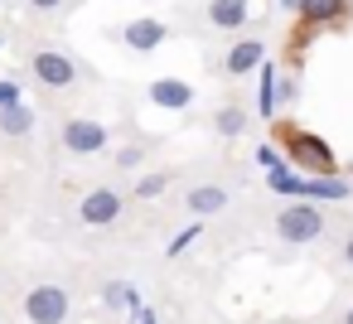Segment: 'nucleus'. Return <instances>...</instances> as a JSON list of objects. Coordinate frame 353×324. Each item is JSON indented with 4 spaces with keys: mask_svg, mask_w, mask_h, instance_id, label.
<instances>
[{
    "mask_svg": "<svg viewBox=\"0 0 353 324\" xmlns=\"http://www.w3.org/2000/svg\"><path fill=\"white\" fill-rule=\"evenodd\" d=\"M170 189V174H141L136 179V199H160Z\"/></svg>",
    "mask_w": 353,
    "mask_h": 324,
    "instance_id": "6ab92c4d",
    "label": "nucleus"
},
{
    "mask_svg": "<svg viewBox=\"0 0 353 324\" xmlns=\"http://www.w3.org/2000/svg\"><path fill=\"white\" fill-rule=\"evenodd\" d=\"M10 107H25V97H20V83L0 78V112H10Z\"/></svg>",
    "mask_w": 353,
    "mask_h": 324,
    "instance_id": "aec40b11",
    "label": "nucleus"
},
{
    "mask_svg": "<svg viewBox=\"0 0 353 324\" xmlns=\"http://www.w3.org/2000/svg\"><path fill=\"white\" fill-rule=\"evenodd\" d=\"M136 314H141V324H160V319H155V310H136Z\"/></svg>",
    "mask_w": 353,
    "mask_h": 324,
    "instance_id": "393cba45",
    "label": "nucleus"
},
{
    "mask_svg": "<svg viewBox=\"0 0 353 324\" xmlns=\"http://www.w3.org/2000/svg\"><path fill=\"white\" fill-rule=\"evenodd\" d=\"M117 165H121V170H136V165H141V145H126V150L117 155Z\"/></svg>",
    "mask_w": 353,
    "mask_h": 324,
    "instance_id": "5701e85b",
    "label": "nucleus"
},
{
    "mask_svg": "<svg viewBox=\"0 0 353 324\" xmlns=\"http://www.w3.org/2000/svg\"><path fill=\"white\" fill-rule=\"evenodd\" d=\"M121 39H126V49H136V54H155V49L170 39V30H165V20H131V25L121 30Z\"/></svg>",
    "mask_w": 353,
    "mask_h": 324,
    "instance_id": "0eeeda50",
    "label": "nucleus"
},
{
    "mask_svg": "<svg viewBox=\"0 0 353 324\" xmlns=\"http://www.w3.org/2000/svg\"><path fill=\"white\" fill-rule=\"evenodd\" d=\"M102 305L107 310H141V295H136L131 281H107L102 285Z\"/></svg>",
    "mask_w": 353,
    "mask_h": 324,
    "instance_id": "4468645a",
    "label": "nucleus"
},
{
    "mask_svg": "<svg viewBox=\"0 0 353 324\" xmlns=\"http://www.w3.org/2000/svg\"><path fill=\"white\" fill-rule=\"evenodd\" d=\"M339 10H343V0H310V6L300 10V20L305 25H324V20H339Z\"/></svg>",
    "mask_w": 353,
    "mask_h": 324,
    "instance_id": "f3484780",
    "label": "nucleus"
},
{
    "mask_svg": "<svg viewBox=\"0 0 353 324\" xmlns=\"http://www.w3.org/2000/svg\"><path fill=\"white\" fill-rule=\"evenodd\" d=\"M276 107H281V88H276V63L266 59L261 63V88H256V112L261 117H276Z\"/></svg>",
    "mask_w": 353,
    "mask_h": 324,
    "instance_id": "ddd939ff",
    "label": "nucleus"
},
{
    "mask_svg": "<svg viewBox=\"0 0 353 324\" xmlns=\"http://www.w3.org/2000/svg\"><path fill=\"white\" fill-rule=\"evenodd\" d=\"M261 59H266V44H261V39H242V44H232V49H228V73H232V78L256 73V68H261Z\"/></svg>",
    "mask_w": 353,
    "mask_h": 324,
    "instance_id": "9b49d317",
    "label": "nucleus"
},
{
    "mask_svg": "<svg viewBox=\"0 0 353 324\" xmlns=\"http://www.w3.org/2000/svg\"><path fill=\"white\" fill-rule=\"evenodd\" d=\"M194 237H199V227H194V223H189L184 232H174V242H170V256H179V252H184V247H189Z\"/></svg>",
    "mask_w": 353,
    "mask_h": 324,
    "instance_id": "4be33fe9",
    "label": "nucleus"
},
{
    "mask_svg": "<svg viewBox=\"0 0 353 324\" xmlns=\"http://www.w3.org/2000/svg\"><path fill=\"white\" fill-rule=\"evenodd\" d=\"M256 165H266V170H285V155H281L276 145H256Z\"/></svg>",
    "mask_w": 353,
    "mask_h": 324,
    "instance_id": "412c9836",
    "label": "nucleus"
},
{
    "mask_svg": "<svg viewBox=\"0 0 353 324\" xmlns=\"http://www.w3.org/2000/svg\"><path fill=\"white\" fill-rule=\"evenodd\" d=\"M285 155H290V165H300L305 174H334V150H329L319 136H310V131H290Z\"/></svg>",
    "mask_w": 353,
    "mask_h": 324,
    "instance_id": "20e7f679",
    "label": "nucleus"
},
{
    "mask_svg": "<svg viewBox=\"0 0 353 324\" xmlns=\"http://www.w3.org/2000/svg\"><path fill=\"white\" fill-rule=\"evenodd\" d=\"M348 184H353V179H348Z\"/></svg>",
    "mask_w": 353,
    "mask_h": 324,
    "instance_id": "c756f323",
    "label": "nucleus"
},
{
    "mask_svg": "<svg viewBox=\"0 0 353 324\" xmlns=\"http://www.w3.org/2000/svg\"><path fill=\"white\" fill-rule=\"evenodd\" d=\"M150 102L165 107V112H189L194 107V88L184 78H155L150 83Z\"/></svg>",
    "mask_w": 353,
    "mask_h": 324,
    "instance_id": "6e6552de",
    "label": "nucleus"
},
{
    "mask_svg": "<svg viewBox=\"0 0 353 324\" xmlns=\"http://www.w3.org/2000/svg\"><path fill=\"white\" fill-rule=\"evenodd\" d=\"M343 324H353V310H348V314H343Z\"/></svg>",
    "mask_w": 353,
    "mask_h": 324,
    "instance_id": "cd10ccee",
    "label": "nucleus"
},
{
    "mask_svg": "<svg viewBox=\"0 0 353 324\" xmlns=\"http://www.w3.org/2000/svg\"><path fill=\"white\" fill-rule=\"evenodd\" d=\"M30 131H34V112H30V107L0 112V136H30Z\"/></svg>",
    "mask_w": 353,
    "mask_h": 324,
    "instance_id": "dca6fc26",
    "label": "nucleus"
},
{
    "mask_svg": "<svg viewBox=\"0 0 353 324\" xmlns=\"http://www.w3.org/2000/svg\"><path fill=\"white\" fill-rule=\"evenodd\" d=\"M348 194H353V184L339 179V174H310L305 189H300V199H310V203H334V199H348Z\"/></svg>",
    "mask_w": 353,
    "mask_h": 324,
    "instance_id": "9d476101",
    "label": "nucleus"
},
{
    "mask_svg": "<svg viewBox=\"0 0 353 324\" xmlns=\"http://www.w3.org/2000/svg\"><path fill=\"white\" fill-rule=\"evenodd\" d=\"M223 208H228V189H218V184H194L184 194V213H194V218H213Z\"/></svg>",
    "mask_w": 353,
    "mask_h": 324,
    "instance_id": "1a4fd4ad",
    "label": "nucleus"
},
{
    "mask_svg": "<svg viewBox=\"0 0 353 324\" xmlns=\"http://www.w3.org/2000/svg\"><path fill=\"white\" fill-rule=\"evenodd\" d=\"M343 261H348V266H353V237H348V242H343Z\"/></svg>",
    "mask_w": 353,
    "mask_h": 324,
    "instance_id": "bb28decb",
    "label": "nucleus"
},
{
    "mask_svg": "<svg viewBox=\"0 0 353 324\" xmlns=\"http://www.w3.org/2000/svg\"><path fill=\"white\" fill-rule=\"evenodd\" d=\"M78 218H83L88 227L117 223V218H121V194H117V189H88L83 203H78Z\"/></svg>",
    "mask_w": 353,
    "mask_h": 324,
    "instance_id": "423d86ee",
    "label": "nucleus"
},
{
    "mask_svg": "<svg viewBox=\"0 0 353 324\" xmlns=\"http://www.w3.org/2000/svg\"><path fill=\"white\" fill-rule=\"evenodd\" d=\"M30 6H34V10H59L63 0H30Z\"/></svg>",
    "mask_w": 353,
    "mask_h": 324,
    "instance_id": "b1692460",
    "label": "nucleus"
},
{
    "mask_svg": "<svg viewBox=\"0 0 353 324\" xmlns=\"http://www.w3.org/2000/svg\"><path fill=\"white\" fill-rule=\"evenodd\" d=\"M266 184H271L276 194H285V199H300V189H305V179H300L295 170H271Z\"/></svg>",
    "mask_w": 353,
    "mask_h": 324,
    "instance_id": "a211bd4d",
    "label": "nucleus"
},
{
    "mask_svg": "<svg viewBox=\"0 0 353 324\" xmlns=\"http://www.w3.org/2000/svg\"><path fill=\"white\" fill-rule=\"evenodd\" d=\"M30 73H34V83H44V88H54V92H63V88L78 83V63H73V54H63V49H34V54H30Z\"/></svg>",
    "mask_w": 353,
    "mask_h": 324,
    "instance_id": "f03ea898",
    "label": "nucleus"
},
{
    "mask_svg": "<svg viewBox=\"0 0 353 324\" xmlns=\"http://www.w3.org/2000/svg\"><path fill=\"white\" fill-rule=\"evenodd\" d=\"M324 232V213H319V203H310V199H300V203H290V208H281L276 213V237L281 242H314Z\"/></svg>",
    "mask_w": 353,
    "mask_h": 324,
    "instance_id": "f257e3e1",
    "label": "nucleus"
},
{
    "mask_svg": "<svg viewBox=\"0 0 353 324\" xmlns=\"http://www.w3.org/2000/svg\"><path fill=\"white\" fill-rule=\"evenodd\" d=\"M208 25L213 30H242L247 25V0H208Z\"/></svg>",
    "mask_w": 353,
    "mask_h": 324,
    "instance_id": "f8f14e48",
    "label": "nucleus"
},
{
    "mask_svg": "<svg viewBox=\"0 0 353 324\" xmlns=\"http://www.w3.org/2000/svg\"><path fill=\"white\" fill-rule=\"evenodd\" d=\"M213 131H218V136H228V141H232V136H242V131H247V112H242L237 102L218 107V112H213Z\"/></svg>",
    "mask_w": 353,
    "mask_h": 324,
    "instance_id": "2eb2a0df",
    "label": "nucleus"
},
{
    "mask_svg": "<svg viewBox=\"0 0 353 324\" xmlns=\"http://www.w3.org/2000/svg\"><path fill=\"white\" fill-rule=\"evenodd\" d=\"M59 141H63V150H73V155H97V150H107L112 131H107L102 121H92V117H68L63 131H59Z\"/></svg>",
    "mask_w": 353,
    "mask_h": 324,
    "instance_id": "39448f33",
    "label": "nucleus"
},
{
    "mask_svg": "<svg viewBox=\"0 0 353 324\" xmlns=\"http://www.w3.org/2000/svg\"><path fill=\"white\" fill-rule=\"evenodd\" d=\"M0 49H6V39H0Z\"/></svg>",
    "mask_w": 353,
    "mask_h": 324,
    "instance_id": "c85d7f7f",
    "label": "nucleus"
},
{
    "mask_svg": "<svg viewBox=\"0 0 353 324\" xmlns=\"http://www.w3.org/2000/svg\"><path fill=\"white\" fill-rule=\"evenodd\" d=\"M281 6H285V10H305V6H310V0H281Z\"/></svg>",
    "mask_w": 353,
    "mask_h": 324,
    "instance_id": "a878e982",
    "label": "nucleus"
},
{
    "mask_svg": "<svg viewBox=\"0 0 353 324\" xmlns=\"http://www.w3.org/2000/svg\"><path fill=\"white\" fill-rule=\"evenodd\" d=\"M68 310H73V300H68V290L63 285H34L30 295H25V319L30 324H63L68 319Z\"/></svg>",
    "mask_w": 353,
    "mask_h": 324,
    "instance_id": "7ed1b4c3",
    "label": "nucleus"
}]
</instances>
